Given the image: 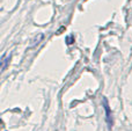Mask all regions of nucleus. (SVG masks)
I'll use <instances>...</instances> for the list:
<instances>
[{
  "label": "nucleus",
  "instance_id": "obj_1",
  "mask_svg": "<svg viewBox=\"0 0 132 131\" xmlns=\"http://www.w3.org/2000/svg\"><path fill=\"white\" fill-rule=\"evenodd\" d=\"M103 107H104L105 109V114H107V123H108V128L109 129H111L112 127V118H111V113H110V107L109 104H108V101L105 99H103Z\"/></svg>",
  "mask_w": 132,
  "mask_h": 131
}]
</instances>
